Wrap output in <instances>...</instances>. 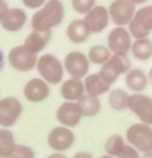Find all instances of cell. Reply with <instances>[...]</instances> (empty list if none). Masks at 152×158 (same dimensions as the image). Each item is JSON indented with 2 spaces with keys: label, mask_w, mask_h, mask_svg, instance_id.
I'll use <instances>...</instances> for the list:
<instances>
[{
  "label": "cell",
  "mask_w": 152,
  "mask_h": 158,
  "mask_svg": "<svg viewBox=\"0 0 152 158\" xmlns=\"http://www.w3.org/2000/svg\"><path fill=\"white\" fill-rule=\"evenodd\" d=\"M65 6L62 0H47L46 4L34 11L31 16V29L36 31H53L63 22Z\"/></svg>",
  "instance_id": "cell-1"
},
{
  "label": "cell",
  "mask_w": 152,
  "mask_h": 158,
  "mask_svg": "<svg viewBox=\"0 0 152 158\" xmlns=\"http://www.w3.org/2000/svg\"><path fill=\"white\" fill-rule=\"evenodd\" d=\"M34 69L38 71V77L42 80H46L49 85H60L63 82V77H65L63 62L58 56L51 55V53H46V55L38 56V62H36Z\"/></svg>",
  "instance_id": "cell-2"
},
{
  "label": "cell",
  "mask_w": 152,
  "mask_h": 158,
  "mask_svg": "<svg viewBox=\"0 0 152 158\" xmlns=\"http://www.w3.org/2000/svg\"><path fill=\"white\" fill-rule=\"evenodd\" d=\"M125 142L134 147L138 153H150L152 151V126L136 122L125 131Z\"/></svg>",
  "instance_id": "cell-3"
},
{
  "label": "cell",
  "mask_w": 152,
  "mask_h": 158,
  "mask_svg": "<svg viewBox=\"0 0 152 158\" xmlns=\"http://www.w3.org/2000/svg\"><path fill=\"white\" fill-rule=\"evenodd\" d=\"M129 33L132 35L134 40L139 38H149L152 33V6H141L138 7L130 24L127 26Z\"/></svg>",
  "instance_id": "cell-4"
},
{
  "label": "cell",
  "mask_w": 152,
  "mask_h": 158,
  "mask_svg": "<svg viewBox=\"0 0 152 158\" xmlns=\"http://www.w3.org/2000/svg\"><path fill=\"white\" fill-rule=\"evenodd\" d=\"M63 67H65V75L69 78L83 80L89 75L91 62H89L85 53H82V51H69L65 55V58H63Z\"/></svg>",
  "instance_id": "cell-5"
},
{
  "label": "cell",
  "mask_w": 152,
  "mask_h": 158,
  "mask_svg": "<svg viewBox=\"0 0 152 158\" xmlns=\"http://www.w3.org/2000/svg\"><path fill=\"white\" fill-rule=\"evenodd\" d=\"M6 60L9 62V65L18 71V73H29L36 67V62H38V55L31 53L24 46H16L9 51V55L6 56Z\"/></svg>",
  "instance_id": "cell-6"
},
{
  "label": "cell",
  "mask_w": 152,
  "mask_h": 158,
  "mask_svg": "<svg viewBox=\"0 0 152 158\" xmlns=\"http://www.w3.org/2000/svg\"><path fill=\"white\" fill-rule=\"evenodd\" d=\"M24 113V104L16 96H4L0 98V127H11L18 122Z\"/></svg>",
  "instance_id": "cell-7"
},
{
  "label": "cell",
  "mask_w": 152,
  "mask_h": 158,
  "mask_svg": "<svg viewBox=\"0 0 152 158\" xmlns=\"http://www.w3.org/2000/svg\"><path fill=\"white\" fill-rule=\"evenodd\" d=\"M74 131L63 126L53 127L47 135V145L53 149V153H67L74 145Z\"/></svg>",
  "instance_id": "cell-8"
},
{
  "label": "cell",
  "mask_w": 152,
  "mask_h": 158,
  "mask_svg": "<svg viewBox=\"0 0 152 158\" xmlns=\"http://www.w3.org/2000/svg\"><path fill=\"white\" fill-rule=\"evenodd\" d=\"M132 42H134V38L129 33V29L120 27V26H114V29H110L109 36H107V48L110 49L112 55H129Z\"/></svg>",
  "instance_id": "cell-9"
},
{
  "label": "cell",
  "mask_w": 152,
  "mask_h": 158,
  "mask_svg": "<svg viewBox=\"0 0 152 158\" xmlns=\"http://www.w3.org/2000/svg\"><path fill=\"white\" fill-rule=\"evenodd\" d=\"M109 9V16H110V22L114 26H120V27H127L132 20V16L136 13L138 6H134L130 0H112L110 6L107 7Z\"/></svg>",
  "instance_id": "cell-10"
},
{
  "label": "cell",
  "mask_w": 152,
  "mask_h": 158,
  "mask_svg": "<svg viewBox=\"0 0 152 158\" xmlns=\"http://www.w3.org/2000/svg\"><path fill=\"white\" fill-rule=\"evenodd\" d=\"M129 111L139 118L141 124L152 126V98L145 93H132L129 96Z\"/></svg>",
  "instance_id": "cell-11"
},
{
  "label": "cell",
  "mask_w": 152,
  "mask_h": 158,
  "mask_svg": "<svg viewBox=\"0 0 152 158\" xmlns=\"http://www.w3.org/2000/svg\"><path fill=\"white\" fill-rule=\"evenodd\" d=\"M83 118V113L78 102H63L58 106L56 109V120H58V126L69 127V129H74L76 126H80Z\"/></svg>",
  "instance_id": "cell-12"
},
{
  "label": "cell",
  "mask_w": 152,
  "mask_h": 158,
  "mask_svg": "<svg viewBox=\"0 0 152 158\" xmlns=\"http://www.w3.org/2000/svg\"><path fill=\"white\" fill-rule=\"evenodd\" d=\"M51 95V85L47 84L46 80H42L40 77H34L26 82L24 85V98L27 102L33 104H40V102H46Z\"/></svg>",
  "instance_id": "cell-13"
},
{
  "label": "cell",
  "mask_w": 152,
  "mask_h": 158,
  "mask_svg": "<svg viewBox=\"0 0 152 158\" xmlns=\"http://www.w3.org/2000/svg\"><path fill=\"white\" fill-rule=\"evenodd\" d=\"M83 20L87 22V26H89V29H91L92 35H94V33H96V35H98V33H103L107 27H109V22H110L109 9H107L105 6L96 4L91 11L83 16Z\"/></svg>",
  "instance_id": "cell-14"
},
{
  "label": "cell",
  "mask_w": 152,
  "mask_h": 158,
  "mask_svg": "<svg viewBox=\"0 0 152 158\" xmlns=\"http://www.w3.org/2000/svg\"><path fill=\"white\" fill-rule=\"evenodd\" d=\"M26 24H27V13L24 7H9V11L0 22L2 29L7 33H18L20 29H24Z\"/></svg>",
  "instance_id": "cell-15"
},
{
  "label": "cell",
  "mask_w": 152,
  "mask_h": 158,
  "mask_svg": "<svg viewBox=\"0 0 152 158\" xmlns=\"http://www.w3.org/2000/svg\"><path fill=\"white\" fill-rule=\"evenodd\" d=\"M60 95L65 102H78L85 95L83 80L80 78H67L60 84Z\"/></svg>",
  "instance_id": "cell-16"
},
{
  "label": "cell",
  "mask_w": 152,
  "mask_h": 158,
  "mask_svg": "<svg viewBox=\"0 0 152 158\" xmlns=\"http://www.w3.org/2000/svg\"><path fill=\"white\" fill-rule=\"evenodd\" d=\"M51 38H53V31H36V29H33L26 36L24 48L27 51H31V53H34V55H38V53H42L47 48Z\"/></svg>",
  "instance_id": "cell-17"
},
{
  "label": "cell",
  "mask_w": 152,
  "mask_h": 158,
  "mask_svg": "<svg viewBox=\"0 0 152 158\" xmlns=\"http://www.w3.org/2000/svg\"><path fill=\"white\" fill-rule=\"evenodd\" d=\"M91 35L92 33L83 18H76L73 22H69V26H67V40L73 42V44H83V42H87Z\"/></svg>",
  "instance_id": "cell-18"
},
{
  "label": "cell",
  "mask_w": 152,
  "mask_h": 158,
  "mask_svg": "<svg viewBox=\"0 0 152 158\" xmlns=\"http://www.w3.org/2000/svg\"><path fill=\"white\" fill-rule=\"evenodd\" d=\"M125 85L132 93H143L149 87V75L143 69H130L125 75Z\"/></svg>",
  "instance_id": "cell-19"
},
{
  "label": "cell",
  "mask_w": 152,
  "mask_h": 158,
  "mask_svg": "<svg viewBox=\"0 0 152 158\" xmlns=\"http://www.w3.org/2000/svg\"><path fill=\"white\" fill-rule=\"evenodd\" d=\"M83 85H85V95L98 96V98L103 95H109V91H110V87L102 80V77L98 73H89L83 78Z\"/></svg>",
  "instance_id": "cell-20"
},
{
  "label": "cell",
  "mask_w": 152,
  "mask_h": 158,
  "mask_svg": "<svg viewBox=\"0 0 152 158\" xmlns=\"http://www.w3.org/2000/svg\"><path fill=\"white\" fill-rule=\"evenodd\" d=\"M16 147L15 135L7 127H0V158H9Z\"/></svg>",
  "instance_id": "cell-21"
},
{
  "label": "cell",
  "mask_w": 152,
  "mask_h": 158,
  "mask_svg": "<svg viewBox=\"0 0 152 158\" xmlns=\"http://www.w3.org/2000/svg\"><path fill=\"white\" fill-rule=\"evenodd\" d=\"M130 53L132 56L138 58V60H149L152 58V40L150 38H139V40H134L132 42V48H130Z\"/></svg>",
  "instance_id": "cell-22"
},
{
  "label": "cell",
  "mask_w": 152,
  "mask_h": 158,
  "mask_svg": "<svg viewBox=\"0 0 152 158\" xmlns=\"http://www.w3.org/2000/svg\"><path fill=\"white\" fill-rule=\"evenodd\" d=\"M110 56H112V53H110V49L107 48V46H102V44H96V46H92L89 49V53H87V58H89V62L94 64V65H103L110 60Z\"/></svg>",
  "instance_id": "cell-23"
},
{
  "label": "cell",
  "mask_w": 152,
  "mask_h": 158,
  "mask_svg": "<svg viewBox=\"0 0 152 158\" xmlns=\"http://www.w3.org/2000/svg\"><path fill=\"white\" fill-rule=\"evenodd\" d=\"M80 107H82V113L83 116H96L100 111H102V102L98 96H91V95H83L80 100H78Z\"/></svg>",
  "instance_id": "cell-24"
},
{
  "label": "cell",
  "mask_w": 152,
  "mask_h": 158,
  "mask_svg": "<svg viewBox=\"0 0 152 158\" xmlns=\"http://www.w3.org/2000/svg\"><path fill=\"white\" fill-rule=\"evenodd\" d=\"M129 93L125 89H112L109 91V106L114 111H125L129 109Z\"/></svg>",
  "instance_id": "cell-25"
},
{
  "label": "cell",
  "mask_w": 152,
  "mask_h": 158,
  "mask_svg": "<svg viewBox=\"0 0 152 158\" xmlns=\"http://www.w3.org/2000/svg\"><path fill=\"white\" fill-rule=\"evenodd\" d=\"M125 145H127V142H125V138L122 135H110L105 140V145H103L105 147V155L118 158L122 155V151L125 149Z\"/></svg>",
  "instance_id": "cell-26"
},
{
  "label": "cell",
  "mask_w": 152,
  "mask_h": 158,
  "mask_svg": "<svg viewBox=\"0 0 152 158\" xmlns=\"http://www.w3.org/2000/svg\"><path fill=\"white\" fill-rule=\"evenodd\" d=\"M109 65L122 77V75H127L130 69H132V62L129 58V55H112L110 60H109Z\"/></svg>",
  "instance_id": "cell-27"
},
{
  "label": "cell",
  "mask_w": 152,
  "mask_h": 158,
  "mask_svg": "<svg viewBox=\"0 0 152 158\" xmlns=\"http://www.w3.org/2000/svg\"><path fill=\"white\" fill-rule=\"evenodd\" d=\"M71 6L78 15H87L92 7L96 6V0H71Z\"/></svg>",
  "instance_id": "cell-28"
},
{
  "label": "cell",
  "mask_w": 152,
  "mask_h": 158,
  "mask_svg": "<svg viewBox=\"0 0 152 158\" xmlns=\"http://www.w3.org/2000/svg\"><path fill=\"white\" fill-rule=\"evenodd\" d=\"M9 158H36V153L34 149L29 147V145H24V143H16L15 151L11 153Z\"/></svg>",
  "instance_id": "cell-29"
},
{
  "label": "cell",
  "mask_w": 152,
  "mask_h": 158,
  "mask_svg": "<svg viewBox=\"0 0 152 158\" xmlns=\"http://www.w3.org/2000/svg\"><path fill=\"white\" fill-rule=\"evenodd\" d=\"M118 158H141V153H138L134 147H130V145L127 143L125 149L122 151V155H120Z\"/></svg>",
  "instance_id": "cell-30"
},
{
  "label": "cell",
  "mask_w": 152,
  "mask_h": 158,
  "mask_svg": "<svg viewBox=\"0 0 152 158\" xmlns=\"http://www.w3.org/2000/svg\"><path fill=\"white\" fill-rule=\"evenodd\" d=\"M46 2H47V0H22L24 7H26V9H33V11L40 9V7H42Z\"/></svg>",
  "instance_id": "cell-31"
},
{
  "label": "cell",
  "mask_w": 152,
  "mask_h": 158,
  "mask_svg": "<svg viewBox=\"0 0 152 158\" xmlns=\"http://www.w3.org/2000/svg\"><path fill=\"white\" fill-rule=\"evenodd\" d=\"M7 11H9V4H7L6 0H0V22H2V18L6 16Z\"/></svg>",
  "instance_id": "cell-32"
},
{
  "label": "cell",
  "mask_w": 152,
  "mask_h": 158,
  "mask_svg": "<svg viewBox=\"0 0 152 158\" xmlns=\"http://www.w3.org/2000/svg\"><path fill=\"white\" fill-rule=\"evenodd\" d=\"M73 158H94V156H92L91 153H87V151H78Z\"/></svg>",
  "instance_id": "cell-33"
},
{
  "label": "cell",
  "mask_w": 152,
  "mask_h": 158,
  "mask_svg": "<svg viewBox=\"0 0 152 158\" xmlns=\"http://www.w3.org/2000/svg\"><path fill=\"white\" fill-rule=\"evenodd\" d=\"M4 64H6V55H4V51L0 49V71L4 69Z\"/></svg>",
  "instance_id": "cell-34"
},
{
  "label": "cell",
  "mask_w": 152,
  "mask_h": 158,
  "mask_svg": "<svg viewBox=\"0 0 152 158\" xmlns=\"http://www.w3.org/2000/svg\"><path fill=\"white\" fill-rule=\"evenodd\" d=\"M47 158H67L65 153H53V155H49Z\"/></svg>",
  "instance_id": "cell-35"
},
{
  "label": "cell",
  "mask_w": 152,
  "mask_h": 158,
  "mask_svg": "<svg viewBox=\"0 0 152 158\" xmlns=\"http://www.w3.org/2000/svg\"><path fill=\"white\" fill-rule=\"evenodd\" d=\"M130 2H132L134 6H139V7H141V6H147L149 0H130Z\"/></svg>",
  "instance_id": "cell-36"
},
{
  "label": "cell",
  "mask_w": 152,
  "mask_h": 158,
  "mask_svg": "<svg viewBox=\"0 0 152 158\" xmlns=\"http://www.w3.org/2000/svg\"><path fill=\"white\" fill-rule=\"evenodd\" d=\"M141 158H152V151H150V153H143Z\"/></svg>",
  "instance_id": "cell-37"
},
{
  "label": "cell",
  "mask_w": 152,
  "mask_h": 158,
  "mask_svg": "<svg viewBox=\"0 0 152 158\" xmlns=\"http://www.w3.org/2000/svg\"><path fill=\"white\" fill-rule=\"evenodd\" d=\"M100 158H114V156H109V155H103V156H100Z\"/></svg>",
  "instance_id": "cell-38"
},
{
  "label": "cell",
  "mask_w": 152,
  "mask_h": 158,
  "mask_svg": "<svg viewBox=\"0 0 152 158\" xmlns=\"http://www.w3.org/2000/svg\"><path fill=\"white\" fill-rule=\"evenodd\" d=\"M149 82H152V69H150V77H149Z\"/></svg>",
  "instance_id": "cell-39"
},
{
  "label": "cell",
  "mask_w": 152,
  "mask_h": 158,
  "mask_svg": "<svg viewBox=\"0 0 152 158\" xmlns=\"http://www.w3.org/2000/svg\"><path fill=\"white\" fill-rule=\"evenodd\" d=\"M0 98H2V96H0Z\"/></svg>",
  "instance_id": "cell-40"
},
{
  "label": "cell",
  "mask_w": 152,
  "mask_h": 158,
  "mask_svg": "<svg viewBox=\"0 0 152 158\" xmlns=\"http://www.w3.org/2000/svg\"><path fill=\"white\" fill-rule=\"evenodd\" d=\"M150 6H152V4H150Z\"/></svg>",
  "instance_id": "cell-41"
}]
</instances>
